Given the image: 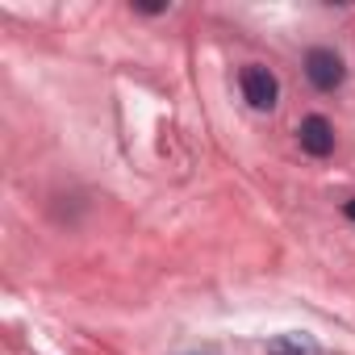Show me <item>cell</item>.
<instances>
[{
    "instance_id": "6da1fadb",
    "label": "cell",
    "mask_w": 355,
    "mask_h": 355,
    "mask_svg": "<svg viewBox=\"0 0 355 355\" xmlns=\"http://www.w3.org/2000/svg\"><path fill=\"white\" fill-rule=\"evenodd\" d=\"M305 76H309V84H313V88L330 92V88H338V84H343L347 67H343V59H338L334 51H309V55H305Z\"/></svg>"
},
{
    "instance_id": "7a4b0ae2",
    "label": "cell",
    "mask_w": 355,
    "mask_h": 355,
    "mask_svg": "<svg viewBox=\"0 0 355 355\" xmlns=\"http://www.w3.org/2000/svg\"><path fill=\"white\" fill-rule=\"evenodd\" d=\"M243 96L251 101V109L268 113V109H276L280 84H276V76H272L268 67H247V71H243Z\"/></svg>"
},
{
    "instance_id": "3957f363",
    "label": "cell",
    "mask_w": 355,
    "mask_h": 355,
    "mask_svg": "<svg viewBox=\"0 0 355 355\" xmlns=\"http://www.w3.org/2000/svg\"><path fill=\"white\" fill-rule=\"evenodd\" d=\"M297 138H301V150H309L313 159H322V155H330V150H334V125H330L326 117H318V113L301 121Z\"/></svg>"
},
{
    "instance_id": "277c9868",
    "label": "cell",
    "mask_w": 355,
    "mask_h": 355,
    "mask_svg": "<svg viewBox=\"0 0 355 355\" xmlns=\"http://www.w3.org/2000/svg\"><path fill=\"white\" fill-rule=\"evenodd\" d=\"M268 355H322V347L309 334H280L268 343Z\"/></svg>"
},
{
    "instance_id": "5b68a950",
    "label": "cell",
    "mask_w": 355,
    "mask_h": 355,
    "mask_svg": "<svg viewBox=\"0 0 355 355\" xmlns=\"http://www.w3.org/2000/svg\"><path fill=\"white\" fill-rule=\"evenodd\" d=\"M347 218H351V222H355V201H347Z\"/></svg>"
}]
</instances>
